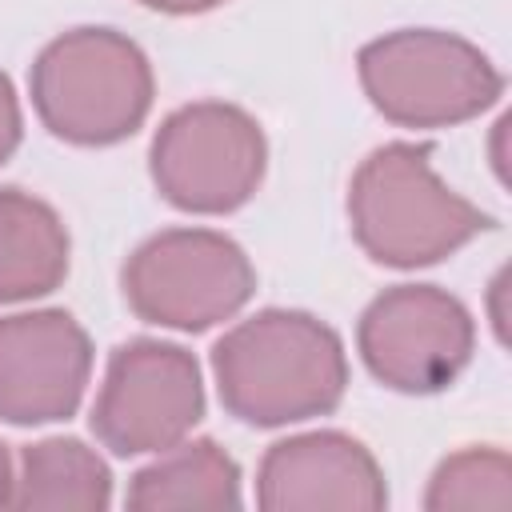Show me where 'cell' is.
<instances>
[{"instance_id": "3", "label": "cell", "mask_w": 512, "mask_h": 512, "mask_svg": "<svg viewBox=\"0 0 512 512\" xmlns=\"http://www.w3.org/2000/svg\"><path fill=\"white\" fill-rule=\"evenodd\" d=\"M28 92L52 136L80 148H108L148 120L156 80L144 48L124 32L72 28L36 56Z\"/></svg>"}, {"instance_id": "1", "label": "cell", "mask_w": 512, "mask_h": 512, "mask_svg": "<svg viewBox=\"0 0 512 512\" xmlns=\"http://www.w3.org/2000/svg\"><path fill=\"white\" fill-rule=\"evenodd\" d=\"M220 404L256 428L328 416L348 388L340 336L296 308H264L228 328L212 348Z\"/></svg>"}, {"instance_id": "6", "label": "cell", "mask_w": 512, "mask_h": 512, "mask_svg": "<svg viewBox=\"0 0 512 512\" xmlns=\"http://www.w3.org/2000/svg\"><path fill=\"white\" fill-rule=\"evenodd\" d=\"M156 192L196 216H224L248 204L268 168V140L256 116L224 100L176 108L148 152Z\"/></svg>"}, {"instance_id": "7", "label": "cell", "mask_w": 512, "mask_h": 512, "mask_svg": "<svg viewBox=\"0 0 512 512\" xmlns=\"http://www.w3.org/2000/svg\"><path fill=\"white\" fill-rule=\"evenodd\" d=\"M204 416V380L188 348L128 340L108 356L92 404V432L116 456H144L180 444Z\"/></svg>"}, {"instance_id": "10", "label": "cell", "mask_w": 512, "mask_h": 512, "mask_svg": "<svg viewBox=\"0 0 512 512\" xmlns=\"http://www.w3.org/2000/svg\"><path fill=\"white\" fill-rule=\"evenodd\" d=\"M264 512H380L388 504L384 468L348 432H304L276 440L256 476Z\"/></svg>"}, {"instance_id": "4", "label": "cell", "mask_w": 512, "mask_h": 512, "mask_svg": "<svg viewBox=\"0 0 512 512\" xmlns=\"http://www.w3.org/2000/svg\"><path fill=\"white\" fill-rule=\"evenodd\" d=\"M356 72L372 108L400 128L472 120L504 92V76L488 52L440 28H400L364 44Z\"/></svg>"}, {"instance_id": "13", "label": "cell", "mask_w": 512, "mask_h": 512, "mask_svg": "<svg viewBox=\"0 0 512 512\" xmlns=\"http://www.w3.org/2000/svg\"><path fill=\"white\" fill-rule=\"evenodd\" d=\"M112 504V472L108 464L72 436H48L20 452L12 468L8 508L32 512H104Z\"/></svg>"}, {"instance_id": "5", "label": "cell", "mask_w": 512, "mask_h": 512, "mask_svg": "<svg viewBox=\"0 0 512 512\" xmlns=\"http://www.w3.org/2000/svg\"><path fill=\"white\" fill-rule=\"evenodd\" d=\"M120 288L144 324L204 332L252 300L256 268L224 232L164 228L124 260Z\"/></svg>"}, {"instance_id": "15", "label": "cell", "mask_w": 512, "mask_h": 512, "mask_svg": "<svg viewBox=\"0 0 512 512\" xmlns=\"http://www.w3.org/2000/svg\"><path fill=\"white\" fill-rule=\"evenodd\" d=\"M20 132H24V116H20V100H16V88L12 80L0 72V164L16 152L20 144Z\"/></svg>"}, {"instance_id": "12", "label": "cell", "mask_w": 512, "mask_h": 512, "mask_svg": "<svg viewBox=\"0 0 512 512\" xmlns=\"http://www.w3.org/2000/svg\"><path fill=\"white\" fill-rule=\"evenodd\" d=\"M132 512H220L240 508V468L216 440H180L132 476Z\"/></svg>"}, {"instance_id": "9", "label": "cell", "mask_w": 512, "mask_h": 512, "mask_svg": "<svg viewBox=\"0 0 512 512\" xmlns=\"http://www.w3.org/2000/svg\"><path fill=\"white\" fill-rule=\"evenodd\" d=\"M92 376V340L72 312L40 308L0 316V420H68Z\"/></svg>"}, {"instance_id": "11", "label": "cell", "mask_w": 512, "mask_h": 512, "mask_svg": "<svg viewBox=\"0 0 512 512\" xmlns=\"http://www.w3.org/2000/svg\"><path fill=\"white\" fill-rule=\"evenodd\" d=\"M68 256L72 240L60 212L24 188H0V304L56 292Z\"/></svg>"}, {"instance_id": "8", "label": "cell", "mask_w": 512, "mask_h": 512, "mask_svg": "<svg viewBox=\"0 0 512 512\" xmlns=\"http://www.w3.org/2000/svg\"><path fill=\"white\" fill-rule=\"evenodd\" d=\"M356 348L384 388L428 396L468 368L476 324L452 292L436 284H396L364 308Z\"/></svg>"}, {"instance_id": "16", "label": "cell", "mask_w": 512, "mask_h": 512, "mask_svg": "<svg viewBox=\"0 0 512 512\" xmlns=\"http://www.w3.org/2000/svg\"><path fill=\"white\" fill-rule=\"evenodd\" d=\"M140 4L152 12H168V16H196V12H208L224 0H140Z\"/></svg>"}, {"instance_id": "17", "label": "cell", "mask_w": 512, "mask_h": 512, "mask_svg": "<svg viewBox=\"0 0 512 512\" xmlns=\"http://www.w3.org/2000/svg\"><path fill=\"white\" fill-rule=\"evenodd\" d=\"M8 492H12V456L0 440V508H8Z\"/></svg>"}, {"instance_id": "2", "label": "cell", "mask_w": 512, "mask_h": 512, "mask_svg": "<svg viewBox=\"0 0 512 512\" xmlns=\"http://www.w3.org/2000/svg\"><path fill=\"white\" fill-rule=\"evenodd\" d=\"M348 224L376 264L424 268L496 220L436 176L428 144H384L360 160L348 184Z\"/></svg>"}, {"instance_id": "14", "label": "cell", "mask_w": 512, "mask_h": 512, "mask_svg": "<svg viewBox=\"0 0 512 512\" xmlns=\"http://www.w3.org/2000/svg\"><path fill=\"white\" fill-rule=\"evenodd\" d=\"M512 504V460L504 448L476 444L440 460L428 480L424 508L428 512H504Z\"/></svg>"}]
</instances>
